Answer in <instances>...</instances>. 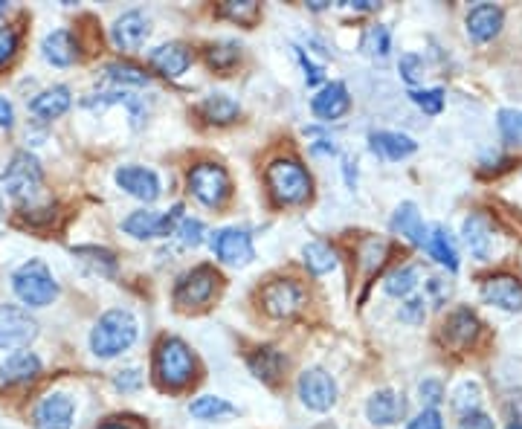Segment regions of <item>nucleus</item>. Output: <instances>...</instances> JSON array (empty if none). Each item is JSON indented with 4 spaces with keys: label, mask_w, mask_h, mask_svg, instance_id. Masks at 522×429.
Returning a JSON list of instances; mask_svg holds the SVG:
<instances>
[{
    "label": "nucleus",
    "mask_w": 522,
    "mask_h": 429,
    "mask_svg": "<svg viewBox=\"0 0 522 429\" xmlns=\"http://www.w3.org/2000/svg\"><path fill=\"white\" fill-rule=\"evenodd\" d=\"M186 186H189L192 198H198L209 209H221L232 195L230 174H227L224 166H218V163H198V166H192L189 177H186Z\"/></svg>",
    "instance_id": "423d86ee"
},
{
    "label": "nucleus",
    "mask_w": 522,
    "mask_h": 429,
    "mask_svg": "<svg viewBox=\"0 0 522 429\" xmlns=\"http://www.w3.org/2000/svg\"><path fill=\"white\" fill-rule=\"evenodd\" d=\"M41 56L53 67H73L79 61V41L70 29H53L41 41Z\"/></svg>",
    "instance_id": "412c9836"
},
{
    "label": "nucleus",
    "mask_w": 522,
    "mask_h": 429,
    "mask_svg": "<svg viewBox=\"0 0 522 429\" xmlns=\"http://www.w3.org/2000/svg\"><path fill=\"white\" fill-rule=\"evenodd\" d=\"M221 15L230 18L235 24H244V27H253L261 18V9L256 0H230L221 6Z\"/></svg>",
    "instance_id": "e433bc0d"
},
{
    "label": "nucleus",
    "mask_w": 522,
    "mask_h": 429,
    "mask_svg": "<svg viewBox=\"0 0 522 429\" xmlns=\"http://www.w3.org/2000/svg\"><path fill=\"white\" fill-rule=\"evenodd\" d=\"M450 293H453L450 282H444V279H438V276H433V279L427 282V299L435 302V305H444V302L450 299Z\"/></svg>",
    "instance_id": "864d4df0"
},
{
    "label": "nucleus",
    "mask_w": 522,
    "mask_h": 429,
    "mask_svg": "<svg viewBox=\"0 0 522 429\" xmlns=\"http://www.w3.org/2000/svg\"><path fill=\"white\" fill-rule=\"evenodd\" d=\"M296 392L311 412H328L337 403V380L325 369H305L296 380Z\"/></svg>",
    "instance_id": "9b49d317"
},
{
    "label": "nucleus",
    "mask_w": 522,
    "mask_h": 429,
    "mask_svg": "<svg viewBox=\"0 0 522 429\" xmlns=\"http://www.w3.org/2000/svg\"><path fill=\"white\" fill-rule=\"evenodd\" d=\"M424 247H427L430 258H435L444 270H450V273L459 270V250H456V241H453V235H450V229L447 227L430 229Z\"/></svg>",
    "instance_id": "c85d7f7f"
},
{
    "label": "nucleus",
    "mask_w": 522,
    "mask_h": 429,
    "mask_svg": "<svg viewBox=\"0 0 522 429\" xmlns=\"http://www.w3.org/2000/svg\"><path fill=\"white\" fill-rule=\"evenodd\" d=\"M418 285H421V267L418 264H404V267H398L386 276L383 290L395 299H409Z\"/></svg>",
    "instance_id": "473e14b6"
},
{
    "label": "nucleus",
    "mask_w": 522,
    "mask_h": 429,
    "mask_svg": "<svg viewBox=\"0 0 522 429\" xmlns=\"http://www.w3.org/2000/svg\"><path fill=\"white\" fill-rule=\"evenodd\" d=\"M206 58H209V64H212L215 70L227 73V70L235 67V61L241 58V47H238L235 41H221V44H212V47L206 50Z\"/></svg>",
    "instance_id": "58836bf2"
},
{
    "label": "nucleus",
    "mask_w": 522,
    "mask_h": 429,
    "mask_svg": "<svg viewBox=\"0 0 522 429\" xmlns=\"http://www.w3.org/2000/svg\"><path fill=\"white\" fill-rule=\"evenodd\" d=\"M348 108H351V96H348V87L343 82L322 85V90L311 99V111L322 122H334V119L346 116Z\"/></svg>",
    "instance_id": "4be33fe9"
},
{
    "label": "nucleus",
    "mask_w": 522,
    "mask_h": 429,
    "mask_svg": "<svg viewBox=\"0 0 522 429\" xmlns=\"http://www.w3.org/2000/svg\"><path fill=\"white\" fill-rule=\"evenodd\" d=\"M174 238L186 247V250H195V247H201L203 241H206V227H203V221L198 218H183L177 229H174Z\"/></svg>",
    "instance_id": "ea45409f"
},
{
    "label": "nucleus",
    "mask_w": 522,
    "mask_h": 429,
    "mask_svg": "<svg viewBox=\"0 0 522 429\" xmlns=\"http://www.w3.org/2000/svg\"><path fill=\"white\" fill-rule=\"evenodd\" d=\"M482 299L508 314H520L522 311V282L511 273H496L482 282Z\"/></svg>",
    "instance_id": "dca6fc26"
},
{
    "label": "nucleus",
    "mask_w": 522,
    "mask_h": 429,
    "mask_svg": "<svg viewBox=\"0 0 522 429\" xmlns=\"http://www.w3.org/2000/svg\"><path fill=\"white\" fill-rule=\"evenodd\" d=\"M114 389L122 395H131V392H140L143 389V372L137 366L131 369H122L114 374Z\"/></svg>",
    "instance_id": "a18cd8bd"
},
{
    "label": "nucleus",
    "mask_w": 522,
    "mask_h": 429,
    "mask_svg": "<svg viewBox=\"0 0 522 429\" xmlns=\"http://www.w3.org/2000/svg\"><path fill=\"white\" fill-rule=\"evenodd\" d=\"M285 354L279 351V348H270V345H264V348H259L250 360H247V366H250V372L256 374L259 380H264V383H276L279 377H282V372H285Z\"/></svg>",
    "instance_id": "7c9ffc66"
},
{
    "label": "nucleus",
    "mask_w": 522,
    "mask_h": 429,
    "mask_svg": "<svg viewBox=\"0 0 522 429\" xmlns=\"http://www.w3.org/2000/svg\"><path fill=\"white\" fill-rule=\"evenodd\" d=\"M15 125V108H12V102L6 99V96H0V128H12Z\"/></svg>",
    "instance_id": "5fc2aeb1"
},
{
    "label": "nucleus",
    "mask_w": 522,
    "mask_h": 429,
    "mask_svg": "<svg viewBox=\"0 0 522 429\" xmlns=\"http://www.w3.org/2000/svg\"><path fill=\"white\" fill-rule=\"evenodd\" d=\"M137 334H140L137 316L131 314L128 308L105 311L90 331V351L99 360H114L137 343Z\"/></svg>",
    "instance_id": "f03ea898"
},
{
    "label": "nucleus",
    "mask_w": 522,
    "mask_h": 429,
    "mask_svg": "<svg viewBox=\"0 0 522 429\" xmlns=\"http://www.w3.org/2000/svg\"><path fill=\"white\" fill-rule=\"evenodd\" d=\"M44 186V172L35 154L29 151H18L12 154L6 172L0 177V212L9 206L21 209L29 221H38V212H50V206H35V198Z\"/></svg>",
    "instance_id": "f257e3e1"
},
{
    "label": "nucleus",
    "mask_w": 522,
    "mask_h": 429,
    "mask_svg": "<svg viewBox=\"0 0 522 429\" xmlns=\"http://www.w3.org/2000/svg\"><path fill=\"white\" fill-rule=\"evenodd\" d=\"M398 316H401V322H406V325H424V319H427V299L424 296H409V299H404Z\"/></svg>",
    "instance_id": "37998d69"
},
{
    "label": "nucleus",
    "mask_w": 522,
    "mask_h": 429,
    "mask_svg": "<svg viewBox=\"0 0 522 429\" xmlns=\"http://www.w3.org/2000/svg\"><path fill=\"white\" fill-rule=\"evenodd\" d=\"M73 256L79 258L93 276H102V279H114L119 270L116 256L105 247H73Z\"/></svg>",
    "instance_id": "2f4dec72"
},
{
    "label": "nucleus",
    "mask_w": 522,
    "mask_h": 429,
    "mask_svg": "<svg viewBox=\"0 0 522 429\" xmlns=\"http://www.w3.org/2000/svg\"><path fill=\"white\" fill-rule=\"evenodd\" d=\"M406 429H444V418L438 409H421Z\"/></svg>",
    "instance_id": "09e8293b"
},
{
    "label": "nucleus",
    "mask_w": 522,
    "mask_h": 429,
    "mask_svg": "<svg viewBox=\"0 0 522 429\" xmlns=\"http://www.w3.org/2000/svg\"><path fill=\"white\" fill-rule=\"evenodd\" d=\"M325 6H328L325 0H314V3H308V9H314V12H322Z\"/></svg>",
    "instance_id": "052dcab7"
},
{
    "label": "nucleus",
    "mask_w": 522,
    "mask_h": 429,
    "mask_svg": "<svg viewBox=\"0 0 522 429\" xmlns=\"http://www.w3.org/2000/svg\"><path fill=\"white\" fill-rule=\"evenodd\" d=\"M311 151L314 154H337V143L328 140V137H319L317 143H311Z\"/></svg>",
    "instance_id": "6e6d98bb"
},
{
    "label": "nucleus",
    "mask_w": 522,
    "mask_h": 429,
    "mask_svg": "<svg viewBox=\"0 0 522 429\" xmlns=\"http://www.w3.org/2000/svg\"><path fill=\"white\" fill-rule=\"evenodd\" d=\"M38 337V322L21 305H0V351H21Z\"/></svg>",
    "instance_id": "9d476101"
},
{
    "label": "nucleus",
    "mask_w": 522,
    "mask_h": 429,
    "mask_svg": "<svg viewBox=\"0 0 522 429\" xmlns=\"http://www.w3.org/2000/svg\"><path fill=\"white\" fill-rule=\"evenodd\" d=\"M479 403H482V392H479V386L476 383H462L456 392H453V406H456V412L459 415H467V412H476L479 409Z\"/></svg>",
    "instance_id": "79ce46f5"
},
{
    "label": "nucleus",
    "mask_w": 522,
    "mask_h": 429,
    "mask_svg": "<svg viewBox=\"0 0 522 429\" xmlns=\"http://www.w3.org/2000/svg\"><path fill=\"white\" fill-rule=\"evenodd\" d=\"M73 421H76V401L67 392L44 395L32 412L35 429H70Z\"/></svg>",
    "instance_id": "ddd939ff"
},
{
    "label": "nucleus",
    "mask_w": 522,
    "mask_h": 429,
    "mask_svg": "<svg viewBox=\"0 0 522 429\" xmlns=\"http://www.w3.org/2000/svg\"><path fill=\"white\" fill-rule=\"evenodd\" d=\"M201 116L206 122H212V125H230L238 119L241 114V105L232 99L230 93H209L206 99L201 102Z\"/></svg>",
    "instance_id": "c756f323"
},
{
    "label": "nucleus",
    "mask_w": 522,
    "mask_h": 429,
    "mask_svg": "<svg viewBox=\"0 0 522 429\" xmlns=\"http://www.w3.org/2000/svg\"><path fill=\"white\" fill-rule=\"evenodd\" d=\"M302 258H305V267L314 276H325V273L337 270V250L325 241H308L302 247Z\"/></svg>",
    "instance_id": "72a5a7b5"
},
{
    "label": "nucleus",
    "mask_w": 522,
    "mask_h": 429,
    "mask_svg": "<svg viewBox=\"0 0 522 429\" xmlns=\"http://www.w3.org/2000/svg\"><path fill=\"white\" fill-rule=\"evenodd\" d=\"M148 64L163 79H180L192 67V50L180 41H169V44H160L148 53Z\"/></svg>",
    "instance_id": "a211bd4d"
},
{
    "label": "nucleus",
    "mask_w": 522,
    "mask_h": 429,
    "mask_svg": "<svg viewBox=\"0 0 522 429\" xmlns=\"http://www.w3.org/2000/svg\"><path fill=\"white\" fill-rule=\"evenodd\" d=\"M99 429H131L128 424H122V421H111V424H102Z\"/></svg>",
    "instance_id": "bf43d9fd"
},
{
    "label": "nucleus",
    "mask_w": 522,
    "mask_h": 429,
    "mask_svg": "<svg viewBox=\"0 0 522 429\" xmlns=\"http://www.w3.org/2000/svg\"><path fill=\"white\" fill-rule=\"evenodd\" d=\"M3 12H9V3H0V15H3Z\"/></svg>",
    "instance_id": "680f3d73"
},
{
    "label": "nucleus",
    "mask_w": 522,
    "mask_h": 429,
    "mask_svg": "<svg viewBox=\"0 0 522 429\" xmlns=\"http://www.w3.org/2000/svg\"><path fill=\"white\" fill-rule=\"evenodd\" d=\"M18 53V32L12 27H0V67Z\"/></svg>",
    "instance_id": "8fccbe9b"
},
{
    "label": "nucleus",
    "mask_w": 522,
    "mask_h": 429,
    "mask_svg": "<svg viewBox=\"0 0 522 429\" xmlns=\"http://www.w3.org/2000/svg\"><path fill=\"white\" fill-rule=\"evenodd\" d=\"M261 305L270 316L285 319V316H293L305 305V290L293 279H273V282L261 287Z\"/></svg>",
    "instance_id": "f8f14e48"
},
{
    "label": "nucleus",
    "mask_w": 522,
    "mask_h": 429,
    "mask_svg": "<svg viewBox=\"0 0 522 429\" xmlns=\"http://www.w3.org/2000/svg\"><path fill=\"white\" fill-rule=\"evenodd\" d=\"M209 250L227 267H247L256 258L253 235L244 227H221L209 235Z\"/></svg>",
    "instance_id": "6e6552de"
},
{
    "label": "nucleus",
    "mask_w": 522,
    "mask_h": 429,
    "mask_svg": "<svg viewBox=\"0 0 522 429\" xmlns=\"http://www.w3.org/2000/svg\"><path fill=\"white\" fill-rule=\"evenodd\" d=\"M264 180H267V189H270L273 201L279 206H296V203H305L311 198V174L293 157L273 160L267 166Z\"/></svg>",
    "instance_id": "7ed1b4c3"
},
{
    "label": "nucleus",
    "mask_w": 522,
    "mask_h": 429,
    "mask_svg": "<svg viewBox=\"0 0 522 429\" xmlns=\"http://www.w3.org/2000/svg\"><path fill=\"white\" fill-rule=\"evenodd\" d=\"M116 186L125 195L145 203H154L160 198V192H163L160 174L154 172V169H148V166H119L116 169Z\"/></svg>",
    "instance_id": "4468645a"
},
{
    "label": "nucleus",
    "mask_w": 522,
    "mask_h": 429,
    "mask_svg": "<svg viewBox=\"0 0 522 429\" xmlns=\"http://www.w3.org/2000/svg\"><path fill=\"white\" fill-rule=\"evenodd\" d=\"M392 229H395L398 235H404L406 241H409V244H415V247H424V244H427V235H430L427 224L421 221V212H418V206H415L412 201L401 203V206L395 209Z\"/></svg>",
    "instance_id": "a878e982"
},
{
    "label": "nucleus",
    "mask_w": 522,
    "mask_h": 429,
    "mask_svg": "<svg viewBox=\"0 0 522 429\" xmlns=\"http://www.w3.org/2000/svg\"><path fill=\"white\" fill-rule=\"evenodd\" d=\"M351 166H357V163L351 157H346V183L354 189L357 186V169H351Z\"/></svg>",
    "instance_id": "13d9d810"
},
{
    "label": "nucleus",
    "mask_w": 522,
    "mask_h": 429,
    "mask_svg": "<svg viewBox=\"0 0 522 429\" xmlns=\"http://www.w3.org/2000/svg\"><path fill=\"white\" fill-rule=\"evenodd\" d=\"M508 429H522V424H511V427Z\"/></svg>",
    "instance_id": "e2e57ef3"
},
{
    "label": "nucleus",
    "mask_w": 522,
    "mask_h": 429,
    "mask_svg": "<svg viewBox=\"0 0 522 429\" xmlns=\"http://www.w3.org/2000/svg\"><path fill=\"white\" fill-rule=\"evenodd\" d=\"M183 206L177 203L169 212H154V209H137L131 212L125 221H122V229L137 238V241H151V238H169L174 235L177 224L183 221Z\"/></svg>",
    "instance_id": "1a4fd4ad"
},
{
    "label": "nucleus",
    "mask_w": 522,
    "mask_h": 429,
    "mask_svg": "<svg viewBox=\"0 0 522 429\" xmlns=\"http://www.w3.org/2000/svg\"><path fill=\"white\" fill-rule=\"evenodd\" d=\"M418 395H421V403H424V409H438V403L444 401V386H441V380H424L421 386H418Z\"/></svg>",
    "instance_id": "49530a36"
},
{
    "label": "nucleus",
    "mask_w": 522,
    "mask_h": 429,
    "mask_svg": "<svg viewBox=\"0 0 522 429\" xmlns=\"http://www.w3.org/2000/svg\"><path fill=\"white\" fill-rule=\"evenodd\" d=\"M148 85V73L143 67L131 64V61H111L102 67V87L111 90H128V87H145Z\"/></svg>",
    "instance_id": "bb28decb"
},
{
    "label": "nucleus",
    "mask_w": 522,
    "mask_h": 429,
    "mask_svg": "<svg viewBox=\"0 0 522 429\" xmlns=\"http://www.w3.org/2000/svg\"><path fill=\"white\" fill-rule=\"evenodd\" d=\"M360 50L375 61H383L392 53V32L383 24H372V27L363 32V41H360Z\"/></svg>",
    "instance_id": "c9c22d12"
},
{
    "label": "nucleus",
    "mask_w": 522,
    "mask_h": 429,
    "mask_svg": "<svg viewBox=\"0 0 522 429\" xmlns=\"http://www.w3.org/2000/svg\"><path fill=\"white\" fill-rule=\"evenodd\" d=\"M464 247L476 261H491L496 250V232H493L491 218L485 212H470L462 224Z\"/></svg>",
    "instance_id": "f3484780"
},
{
    "label": "nucleus",
    "mask_w": 522,
    "mask_h": 429,
    "mask_svg": "<svg viewBox=\"0 0 522 429\" xmlns=\"http://www.w3.org/2000/svg\"><path fill=\"white\" fill-rule=\"evenodd\" d=\"M218 282H221V276L215 273V267H209V264L192 267V270L183 273V276L177 279V285H174V305H177V308H186V311H192V308H206V305L212 302L215 290H218Z\"/></svg>",
    "instance_id": "0eeeda50"
},
{
    "label": "nucleus",
    "mask_w": 522,
    "mask_h": 429,
    "mask_svg": "<svg viewBox=\"0 0 522 429\" xmlns=\"http://www.w3.org/2000/svg\"><path fill=\"white\" fill-rule=\"evenodd\" d=\"M346 6L354 12H375L380 3H375V0H348Z\"/></svg>",
    "instance_id": "4d7b16f0"
},
{
    "label": "nucleus",
    "mask_w": 522,
    "mask_h": 429,
    "mask_svg": "<svg viewBox=\"0 0 522 429\" xmlns=\"http://www.w3.org/2000/svg\"><path fill=\"white\" fill-rule=\"evenodd\" d=\"M406 401L404 395H398L395 389H380L366 403V415L375 427H392L404 418Z\"/></svg>",
    "instance_id": "b1692460"
},
{
    "label": "nucleus",
    "mask_w": 522,
    "mask_h": 429,
    "mask_svg": "<svg viewBox=\"0 0 522 429\" xmlns=\"http://www.w3.org/2000/svg\"><path fill=\"white\" fill-rule=\"evenodd\" d=\"M401 76H404L409 85H418L421 79H424V61H421V56H415V53H406V56H401Z\"/></svg>",
    "instance_id": "de8ad7c7"
},
{
    "label": "nucleus",
    "mask_w": 522,
    "mask_h": 429,
    "mask_svg": "<svg viewBox=\"0 0 522 429\" xmlns=\"http://www.w3.org/2000/svg\"><path fill=\"white\" fill-rule=\"evenodd\" d=\"M360 258H363V270H366V273L377 270V267L383 264V258H386V241L369 238V241L363 244V250H360Z\"/></svg>",
    "instance_id": "c03bdc74"
},
{
    "label": "nucleus",
    "mask_w": 522,
    "mask_h": 429,
    "mask_svg": "<svg viewBox=\"0 0 522 429\" xmlns=\"http://www.w3.org/2000/svg\"><path fill=\"white\" fill-rule=\"evenodd\" d=\"M41 372H44L41 357H38L35 351L21 348V351L9 354V357L0 363V383H6V386L32 383V380H38V377H41Z\"/></svg>",
    "instance_id": "6ab92c4d"
},
{
    "label": "nucleus",
    "mask_w": 522,
    "mask_h": 429,
    "mask_svg": "<svg viewBox=\"0 0 522 429\" xmlns=\"http://www.w3.org/2000/svg\"><path fill=\"white\" fill-rule=\"evenodd\" d=\"M195 354L180 337H163L154 351V374L166 389H183L195 380Z\"/></svg>",
    "instance_id": "39448f33"
},
{
    "label": "nucleus",
    "mask_w": 522,
    "mask_h": 429,
    "mask_svg": "<svg viewBox=\"0 0 522 429\" xmlns=\"http://www.w3.org/2000/svg\"><path fill=\"white\" fill-rule=\"evenodd\" d=\"M12 290L29 308H47L58 299V282L41 258H29L12 273Z\"/></svg>",
    "instance_id": "20e7f679"
},
{
    "label": "nucleus",
    "mask_w": 522,
    "mask_h": 429,
    "mask_svg": "<svg viewBox=\"0 0 522 429\" xmlns=\"http://www.w3.org/2000/svg\"><path fill=\"white\" fill-rule=\"evenodd\" d=\"M151 35V21L148 15L140 9H128L122 12L111 27V41H114L116 50L122 53H134L145 44V38Z\"/></svg>",
    "instance_id": "2eb2a0df"
},
{
    "label": "nucleus",
    "mask_w": 522,
    "mask_h": 429,
    "mask_svg": "<svg viewBox=\"0 0 522 429\" xmlns=\"http://www.w3.org/2000/svg\"><path fill=\"white\" fill-rule=\"evenodd\" d=\"M73 105V93L67 85H53L41 90L32 102H29V114L38 116L41 122H53L58 116H64Z\"/></svg>",
    "instance_id": "393cba45"
},
{
    "label": "nucleus",
    "mask_w": 522,
    "mask_h": 429,
    "mask_svg": "<svg viewBox=\"0 0 522 429\" xmlns=\"http://www.w3.org/2000/svg\"><path fill=\"white\" fill-rule=\"evenodd\" d=\"M502 21H505V12H502L499 6H493V3H479V6H473V9L467 12V21H464V24H467L470 41L488 44L491 38L499 35Z\"/></svg>",
    "instance_id": "aec40b11"
},
{
    "label": "nucleus",
    "mask_w": 522,
    "mask_h": 429,
    "mask_svg": "<svg viewBox=\"0 0 522 429\" xmlns=\"http://www.w3.org/2000/svg\"><path fill=\"white\" fill-rule=\"evenodd\" d=\"M369 148L380 160L401 163V160L412 157L418 151V143L412 137L401 134V131H372L369 134Z\"/></svg>",
    "instance_id": "5701e85b"
},
{
    "label": "nucleus",
    "mask_w": 522,
    "mask_h": 429,
    "mask_svg": "<svg viewBox=\"0 0 522 429\" xmlns=\"http://www.w3.org/2000/svg\"><path fill=\"white\" fill-rule=\"evenodd\" d=\"M409 99L424 111V114L438 116L444 111V90L441 87H430V90H409Z\"/></svg>",
    "instance_id": "a19ab883"
},
{
    "label": "nucleus",
    "mask_w": 522,
    "mask_h": 429,
    "mask_svg": "<svg viewBox=\"0 0 522 429\" xmlns=\"http://www.w3.org/2000/svg\"><path fill=\"white\" fill-rule=\"evenodd\" d=\"M456 429H496V424H493V418L488 415V412L476 409V412L462 415V421H459V427Z\"/></svg>",
    "instance_id": "603ef678"
},
{
    "label": "nucleus",
    "mask_w": 522,
    "mask_h": 429,
    "mask_svg": "<svg viewBox=\"0 0 522 429\" xmlns=\"http://www.w3.org/2000/svg\"><path fill=\"white\" fill-rule=\"evenodd\" d=\"M189 415L198 418V421H221V418H232L235 415V406L218 395H201L189 403Z\"/></svg>",
    "instance_id": "f704fd0d"
},
{
    "label": "nucleus",
    "mask_w": 522,
    "mask_h": 429,
    "mask_svg": "<svg viewBox=\"0 0 522 429\" xmlns=\"http://www.w3.org/2000/svg\"><path fill=\"white\" fill-rule=\"evenodd\" d=\"M293 50H296V58H299L302 70H305V82H308V85H319V82L325 79L322 67H319V64H314V61L308 58V53H305L302 47H293Z\"/></svg>",
    "instance_id": "3c124183"
},
{
    "label": "nucleus",
    "mask_w": 522,
    "mask_h": 429,
    "mask_svg": "<svg viewBox=\"0 0 522 429\" xmlns=\"http://www.w3.org/2000/svg\"><path fill=\"white\" fill-rule=\"evenodd\" d=\"M479 319L476 314L470 311V308H459V311H453L450 319L444 322V337H447V343L456 345V348H467V345H473V340L479 337Z\"/></svg>",
    "instance_id": "cd10ccee"
},
{
    "label": "nucleus",
    "mask_w": 522,
    "mask_h": 429,
    "mask_svg": "<svg viewBox=\"0 0 522 429\" xmlns=\"http://www.w3.org/2000/svg\"><path fill=\"white\" fill-rule=\"evenodd\" d=\"M496 125H499V134H502L505 143L522 145V111H517V108H502L496 114Z\"/></svg>",
    "instance_id": "4c0bfd02"
}]
</instances>
